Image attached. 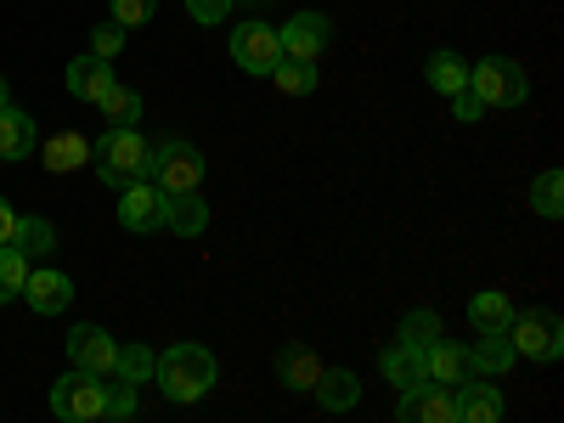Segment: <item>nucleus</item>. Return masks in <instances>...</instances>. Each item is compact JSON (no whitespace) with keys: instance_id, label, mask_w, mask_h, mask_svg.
I'll list each match as a JSON object with an SVG mask.
<instances>
[{"instance_id":"11","label":"nucleus","mask_w":564,"mask_h":423,"mask_svg":"<svg viewBox=\"0 0 564 423\" xmlns=\"http://www.w3.org/2000/svg\"><path fill=\"white\" fill-rule=\"evenodd\" d=\"M423 372H430V384H446V390H457V384H468L475 379V356H468V345H452V339H435V345H423Z\"/></svg>"},{"instance_id":"14","label":"nucleus","mask_w":564,"mask_h":423,"mask_svg":"<svg viewBox=\"0 0 564 423\" xmlns=\"http://www.w3.org/2000/svg\"><path fill=\"white\" fill-rule=\"evenodd\" d=\"M452 395H457V423H497V417H502V390L486 384L480 372H475L468 384H457Z\"/></svg>"},{"instance_id":"31","label":"nucleus","mask_w":564,"mask_h":423,"mask_svg":"<svg viewBox=\"0 0 564 423\" xmlns=\"http://www.w3.org/2000/svg\"><path fill=\"white\" fill-rule=\"evenodd\" d=\"M102 417H113V423L135 417V384H124V379H108V395H102Z\"/></svg>"},{"instance_id":"3","label":"nucleus","mask_w":564,"mask_h":423,"mask_svg":"<svg viewBox=\"0 0 564 423\" xmlns=\"http://www.w3.org/2000/svg\"><path fill=\"white\" fill-rule=\"evenodd\" d=\"M148 181L159 186L164 198L198 193V186H204V153L193 148V141H159V148H153V164H148Z\"/></svg>"},{"instance_id":"28","label":"nucleus","mask_w":564,"mask_h":423,"mask_svg":"<svg viewBox=\"0 0 564 423\" xmlns=\"http://www.w3.org/2000/svg\"><path fill=\"white\" fill-rule=\"evenodd\" d=\"M23 282H29V254H18L12 243H0V305L23 300Z\"/></svg>"},{"instance_id":"36","label":"nucleus","mask_w":564,"mask_h":423,"mask_svg":"<svg viewBox=\"0 0 564 423\" xmlns=\"http://www.w3.org/2000/svg\"><path fill=\"white\" fill-rule=\"evenodd\" d=\"M452 102H457V108H452V113H457V119H463V124H475V119H480V113H486V108H480V97H475V90H468V85H463V90H457V97H452Z\"/></svg>"},{"instance_id":"2","label":"nucleus","mask_w":564,"mask_h":423,"mask_svg":"<svg viewBox=\"0 0 564 423\" xmlns=\"http://www.w3.org/2000/svg\"><path fill=\"white\" fill-rule=\"evenodd\" d=\"M90 164H97V175L119 193V186H130V181H148L153 141L141 135L135 124H108L102 141H90Z\"/></svg>"},{"instance_id":"20","label":"nucleus","mask_w":564,"mask_h":423,"mask_svg":"<svg viewBox=\"0 0 564 423\" xmlns=\"http://www.w3.org/2000/svg\"><path fill=\"white\" fill-rule=\"evenodd\" d=\"M468 356H475L480 379H502V372L520 361V356H513V345H508V327H491V334H480L475 345H468Z\"/></svg>"},{"instance_id":"10","label":"nucleus","mask_w":564,"mask_h":423,"mask_svg":"<svg viewBox=\"0 0 564 423\" xmlns=\"http://www.w3.org/2000/svg\"><path fill=\"white\" fill-rule=\"evenodd\" d=\"M276 40H282V57L316 63V57L327 52V40H334V23H327L322 12H300V18H289V23L276 29Z\"/></svg>"},{"instance_id":"5","label":"nucleus","mask_w":564,"mask_h":423,"mask_svg":"<svg viewBox=\"0 0 564 423\" xmlns=\"http://www.w3.org/2000/svg\"><path fill=\"white\" fill-rule=\"evenodd\" d=\"M508 345H513V356H520V361H558L564 356V322L553 311H525V316L513 311Z\"/></svg>"},{"instance_id":"12","label":"nucleus","mask_w":564,"mask_h":423,"mask_svg":"<svg viewBox=\"0 0 564 423\" xmlns=\"http://www.w3.org/2000/svg\"><path fill=\"white\" fill-rule=\"evenodd\" d=\"M401 423H457V395L446 384L401 390Z\"/></svg>"},{"instance_id":"25","label":"nucleus","mask_w":564,"mask_h":423,"mask_svg":"<svg viewBox=\"0 0 564 423\" xmlns=\"http://www.w3.org/2000/svg\"><path fill=\"white\" fill-rule=\"evenodd\" d=\"M423 79H430L441 97H457V90L468 85V63H463L457 52H435L430 63H423Z\"/></svg>"},{"instance_id":"18","label":"nucleus","mask_w":564,"mask_h":423,"mask_svg":"<svg viewBox=\"0 0 564 423\" xmlns=\"http://www.w3.org/2000/svg\"><path fill=\"white\" fill-rule=\"evenodd\" d=\"M40 164L52 170V175H68L79 164H90V141L79 130H57V135H45V148H40Z\"/></svg>"},{"instance_id":"26","label":"nucleus","mask_w":564,"mask_h":423,"mask_svg":"<svg viewBox=\"0 0 564 423\" xmlns=\"http://www.w3.org/2000/svg\"><path fill=\"white\" fill-rule=\"evenodd\" d=\"M265 79H276L282 97H311V90H316V63H305V57H282Z\"/></svg>"},{"instance_id":"9","label":"nucleus","mask_w":564,"mask_h":423,"mask_svg":"<svg viewBox=\"0 0 564 423\" xmlns=\"http://www.w3.org/2000/svg\"><path fill=\"white\" fill-rule=\"evenodd\" d=\"M119 220H124V231H164V193L153 181H130V186H119Z\"/></svg>"},{"instance_id":"35","label":"nucleus","mask_w":564,"mask_h":423,"mask_svg":"<svg viewBox=\"0 0 564 423\" xmlns=\"http://www.w3.org/2000/svg\"><path fill=\"white\" fill-rule=\"evenodd\" d=\"M231 7H238V0H186V12L198 23H220V18H231Z\"/></svg>"},{"instance_id":"38","label":"nucleus","mask_w":564,"mask_h":423,"mask_svg":"<svg viewBox=\"0 0 564 423\" xmlns=\"http://www.w3.org/2000/svg\"><path fill=\"white\" fill-rule=\"evenodd\" d=\"M12 102V90H7V74H0V108H7Z\"/></svg>"},{"instance_id":"27","label":"nucleus","mask_w":564,"mask_h":423,"mask_svg":"<svg viewBox=\"0 0 564 423\" xmlns=\"http://www.w3.org/2000/svg\"><path fill=\"white\" fill-rule=\"evenodd\" d=\"M97 108L108 113V124H135V119H141V97H135L130 85H119V79H113V85L102 90V97H97Z\"/></svg>"},{"instance_id":"21","label":"nucleus","mask_w":564,"mask_h":423,"mask_svg":"<svg viewBox=\"0 0 564 423\" xmlns=\"http://www.w3.org/2000/svg\"><path fill=\"white\" fill-rule=\"evenodd\" d=\"M164 226L175 231V238H198V231L209 226V204L198 193H175V198H164Z\"/></svg>"},{"instance_id":"16","label":"nucleus","mask_w":564,"mask_h":423,"mask_svg":"<svg viewBox=\"0 0 564 423\" xmlns=\"http://www.w3.org/2000/svg\"><path fill=\"white\" fill-rule=\"evenodd\" d=\"M384 379H390V390H417V384H430V372H423V345L395 339V345L384 350Z\"/></svg>"},{"instance_id":"23","label":"nucleus","mask_w":564,"mask_h":423,"mask_svg":"<svg viewBox=\"0 0 564 423\" xmlns=\"http://www.w3.org/2000/svg\"><path fill=\"white\" fill-rule=\"evenodd\" d=\"M316 372H322V361H316V350H305V345H289V350L276 356V379L289 384V390H311Z\"/></svg>"},{"instance_id":"15","label":"nucleus","mask_w":564,"mask_h":423,"mask_svg":"<svg viewBox=\"0 0 564 423\" xmlns=\"http://www.w3.org/2000/svg\"><path fill=\"white\" fill-rule=\"evenodd\" d=\"M311 390H316V401H322L327 412H350V406L361 401V379H356L350 367H322Z\"/></svg>"},{"instance_id":"29","label":"nucleus","mask_w":564,"mask_h":423,"mask_svg":"<svg viewBox=\"0 0 564 423\" xmlns=\"http://www.w3.org/2000/svg\"><path fill=\"white\" fill-rule=\"evenodd\" d=\"M531 204H536V215H547V220L564 215V175H558V170H542V175H536Z\"/></svg>"},{"instance_id":"30","label":"nucleus","mask_w":564,"mask_h":423,"mask_svg":"<svg viewBox=\"0 0 564 423\" xmlns=\"http://www.w3.org/2000/svg\"><path fill=\"white\" fill-rule=\"evenodd\" d=\"M113 379H124V384L153 379V350H148V345H124V350H119V367H113Z\"/></svg>"},{"instance_id":"37","label":"nucleus","mask_w":564,"mask_h":423,"mask_svg":"<svg viewBox=\"0 0 564 423\" xmlns=\"http://www.w3.org/2000/svg\"><path fill=\"white\" fill-rule=\"evenodd\" d=\"M12 226H18V215H12L7 198H0V243H12Z\"/></svg>"},{"instance_id":"7","label":"nucleus","mask_w":564,"mask_h":423,"mask_svg":"<svg viewBox=\"0 0 564 423\" xmlns=\"http://www.w3.org/2000/svg\"><path fill=\"white\" fill-rule=\"evenodd\" d=\"M231 63L243 74H271L282 63V40L271 23H238L231 29Z\"/></svg>"},{"instance_id":"8","label":"nucleus","mask_w":564,"mask_h":423,"mask_svg":"<svg viewBox=\"0 0 564 423\" xmlns=\"http://www.w3.org/2000/svg\"><path fill=\"white\" fill-rule=\"evenodd\" d=\"M68 361L85 367V372H97V379H113V367H119V345L108 327L97 322H79L74 334H68Z\"/></svg>"},{"instance_id":"1","label":"nucleus","mask_w":564,"mask_h":423,"mask_svg":"<svg viewBox=\"0 0 564 423\" xmlns=\"http://www.w3.org/2000/svg\"><path fill=\"white\" fill-rule=\"evenodd\" d=\"M220 367H215V350L209 345H170L153 356V384L164 390V401L175 406H193L215 390Z\"/></svg>"},{"instance_id":"6","label":"nucleus","mask_w":564,"mask_h":423,"mask_svg":"<svg viewBox=\"0 0 564 423\" xmlns=\"http://www.w3.org/2000/svg\"><path fill=\"white\" fill-rule=\"evenodd\" d=\"M102 395H108V379L74 367L68 379L52 384V412H57L63 423H90V417H102Z\"/></svg>"},{"instance_id":"33","label":"nucleus","mask_w":564,"mask_h":423,"mask_svg":"<svg viewBox=\"0 0 564 423\" xmlns=\"http://www.w3.org/2000/svg\"><path fill=\"white\" fill-rule=\"evenodd\" d=\"M153 18H159V0H113V23H124V29H141Z\"/></svg>"},{"instance_id":"17","label":"nucleus","mask_w":564,"mask_h":423,"mask_svg":"<svg viewBox=\"0 0 564 423\" xmlns=\"http://www.w3.org/2000/svg\"><path fill=\"white\" fill-rule=\"evenodd\" d=\"M108 85H113V63H108V57L85 52V57H74V63H68V90H74L79 102H97Z\"/></svg>"},{"instance_id":"19","label":"nucleus","mask_w":564,"mask_h":423,"mask_svg":"<svg viewBox=\"0 0 564 423\" xmlns=\"http://www.w3.org/2000/svg\"><path fill=\"white\" fill-rule=\"evenodd\" d=\"M34 119L23 113V108H0V159H7V164H18V159H29L34 153Z\"/></svg>"},{"instance_id":"22","label":"nucleus","mask_w":564,"mask_h":423,"mask_svg":"<svg viewBox=\"0 0 564 423\" xmlns=\"http://www.w3.org/2000/svg\"><path fill=\"white\" fill-rule=\"evenodd\" d=\"M12 249L29 254V260L52 254V249H57V226L45 220V215H18V226H12Z\"/></svg>"},{"instance_id":"32","label":"nucleus","mask_w":564,"mask_h":423,"mask_svg":"<svg viewBox=\"0 0 564 423\" xmlns=\"http://www.w3.org/2000/svg\"><path fill=\"white\" fill-rule=\"evenodd\" d=\"M401 339H406V345H435V339H441V316H435V311H412V316L401 322Z\"/></svg>"},{"instance_id":"4","label":"nucleus","mask_w":564,"mask_h":423,"mask_svg":"<svg viewBox=\"0 0 564 423\" xmlns=\"http://www.w3.org/2000/svg\"><path fill=\"white\" fill-rule=\"evenodd\" d=\"M468 90L480 97V108H520L531 97V79L513 57H486L468 68Z\"/></svg>"},{"instance_id":"13","label":"nucleus","mask_w":564,"mask_h":423,"mask_svg":"<svg viewBox=\"0 0 564 423\" xmlns=\"http://www.w3.org/2000/svg\"><path fill=\"white\" fill-rule=\"evenodd\" d=\"M23 300H29L40 316H63V311L74 305V282H68V271L40 265V271H29V282H23Z\"/></svg>"},{"instance_id":"34","label":"nucleus","mask_w":564,"mask_h":423,"mask_svg":"<svg viewBox=\"0 0 564 423\" xmlns=\"http://www.w3.org/2000/svg\"><path fill=\"white\" fill-rule=\"evenodd\" d=\"M90 52L113 63L124 52V23H97V29H90Z\"/></svg>"},{"instance_id":"24","label":"nucleus","mask_w":564,"mask_h":423,"mask_svg":"<svg viewBox=\"0 0 564 423\" xmlns=\"http://www.w3.org/2000/svg\"><path fill=\"white\" fill-rule=\"evenodd\" d=\"M468 322H475V334H491V327H508L513 322V300L502 289H486L468 300Z\"/></svg>"}]
</instances>
